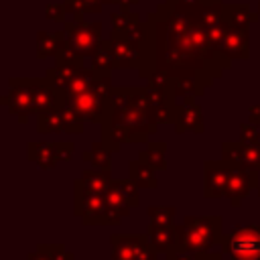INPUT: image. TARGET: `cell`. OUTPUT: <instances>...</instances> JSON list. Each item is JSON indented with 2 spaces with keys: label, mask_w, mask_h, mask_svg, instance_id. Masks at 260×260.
I'll list each match as a JSON object with an SVG mask.
<instances>
[{
  "label": "cell",
  "mask_w": 260,
  "mask_h": 260,
  "mask_svg": "<svg viewBox=\"0 0 260 260\" xmlns=\"http://www.w3.org/2000/svg\"><path fill=\"white\" fill-rule=\"evenodd\" d=\"M67 43H69V37L65 30H55V32L39 30L37 32V57L39 59L55 57L61 51V47H65Z\"/></svg>",
  "instance_id": "obj_19"
},
{
  "label": "cell",
  "mask_w": 260,
  "mask_h": 260,
  "mask_svg": "<svg viewBox=\"0 0 260 260\" xmlns=\"http://www.w3.org/2000/svg\"><path fill=\"white\" fill-rule=\"evenodd\" d=\"M0 102L6 106L8 114L18 120V124H26L28 118L35 114L30 77H10L8 89L0 98Z\"/></svg>",
  "instance_id": "obj_6"
},
{
  "label": "cell",
  "mask_w": 260,
  "mask_h": 260,
  "mask_svg": "<svg viewBox=\"0 0 260 260\" xmlns=\"http://www.w3.org/2000/svg\"><path fill=\"white\" fill-rule=\"evenodd\" d=\"M104 4H120V0H102Z\"/></svg>",
  "instance_id": "obj_42"
},
{
  "label": "cell",
  "mask_w": 260,
  "mask_h": 260,
  "mask_svg": "<svg viewBox=\"0 0 260 260\" xmlns=\"http://www.w3.org/2000/svg\"><path fill=\"white\" fill-rule=\"evenodd\" d=\"M57 67H83V55H79L69 43L61 47V51L55 55Z\"/></svg>",
  "instance_id": "obj_31"
},
{
  "label": "cell",
  "mask_w": 260,
  "mask_h": 260,
  "mask_svg": "<svg viewBox=\"0 0 260 260\" xmlns=\"http://www.w3.org/2000/svg\"><path fill=\"white\" fill-rule=\"evenodd\" d=\"M112 28L114 30H126L134 24L140 22V14L136 10H130V8H120L116 12H112Z\"/></svg>",
  "instance_id": "obj_30"
},
{
  "label": "cell",
  "mask_w": 260,
  "mask_h": 260,
  "mask_svg": "<svg viewBox=\"0 0 260 260\" xmlns=\"http://www.w3.org/2000/svg\"><path fill=\"white\" fill-rule=\"evenodd\" d=\"M67 12L73 16L71 20L75 22H83V14L85 12H102L104 2L102 0H63Z\"/></svg>",
  "instance_id": "obj_26"
},
{
  "label": "cell",
  "mask_w": 260,
  "mask_h": 260,
  "mask_svg": "<svg viewBox=\"0 0 260 260\" xmlns=\"http://www.w3.org/2000/svg\"><path fill=\"white\" fill-rule=\"evenodd\" d=\"M240 160L242 165H248L260 171V142H254V144L240 142Z\"/></svg>",
  "instance_id": "obj_34"
},
{
  "label": "cell",
  "mask_w": 260,
  "mask_h": 260,
  "mask_svg": "<svg viewBox=\"0 0 260 260\" xmlns=\"http://www.w3.org/2000/svg\"><path fill=\"white\" fill-rule=\"evenodd\" d=\"M73 213L81 219L83 225H118L122 221V217L110 211L106 193L83 189L79 179L73 183Z\"/></svg>",
  "instance_id": "obj_4"
},
{
  "label": "cell",
  "mask_w": 260,
  "mask_h": 260,
  "mask_svg": "<svg viewBox=\"0 0 260 260\" xmlns=\"http://www.w3.org/2000/svg\"><path fill=\"white\" fill-rule=\"evenodd\" d=\"M112 173L110 171H100V169H91V171H83L79 177V183L83 189L93 191V193H108L112 187Z\"/></svg>",
  "instance_id": "obj_21"
},
{
  "label": "cell",
  "mask_w": 260,
  "mask_h": 260,
  "mask_svg": "<svg viewBox=\"0 0 260 260\" xmlns=\"http://www.w3.org/2000/svg\"><path fill=\"white\" fill-rule=\"evenodd\" d=\"M240 142H244V144L260 142L258 126H256V124H252V122H244V124L240 126Z\"/></svg>",
  "instance_id": "obj_35"
},
{
  "label": "cell",
  "mask_w": 260,
  "mask_h": 260,
  "mask_svg": "<svg viewBox=\"0 0 260 260\" xmlns=\"http://www.w3.org/2000/svg\"><path fill=\"white\" fill-rule=\"evenodd\" d=\"M230 183H228V201L232 207H240L242 201L250 195L252 189H258V169L248 165H230Z\"/></svg>",
  "instance_id": "obj_9"
},
{
  "label": "cell",
  "mask_w": 260,
  "mask_h": 260,
  "mask_svg": "<svg viewBox=\"0 0 260 260\" xmlns=\"http://www.w3.org/2000/svg\"><path fill=\"white\" fill-rule=\"evenodd\" d=\"M30 85H32L35 114L57 108V93H55V89L47 77H30Z\"/></svg>",
  "instance_id": "obj_18"
},
{
  "label": "cell",
  "mask_w": 260,
  "mask_h": 260,
  "mask_svg": "<svg viewBox=\"0 0 260 260\" xmlns=\"http://www.w3.org/2000/svg\"><path fill=\"white\" fill-rule=\"evenodd\" d=\"M110 49H112V55H114V63H116V69H138L140 67V61H142V45L130 41L124 32L120 30H114L110 32Z\"/></svg>",
  "instance_id": "obj_11"
},
{
  "label": "cell",
  "mask_w": 260,
  "mask_h": 260,
  "mask_svg": "<svg viewBox=\"0 0 260 260\" xmlns=\"http://www.w3.org/2000/svg\"><path fill=\"white\" fill-rule=\"evenodd\" d=\"M138 158L144 160V162H148L156 171H165L167 169V142L150 140L146 144V148L138 152Z\"/></svg>",
  "instance_id": "obj_23"
},
{
  "label": "cell",
  "mask_w": 260,
  "mask_h": 260,
  "mask_svg": "<svg viewBox=\"0 0 260 260\" xmlns=\"http://www.w3.org/2000/svg\"><path fill=\"white\" fill-rule=\"evenodd\" d=\"M223 256H225L223 252H203V254H197L195 260H225Z\"/></svg>",
  "instance_id": "obj_40"
},
{
  "label": "cell",
  "mask_w": 260,
  "mask_h": 260,
  "mask_svg": "<svg viewBox=\"0 0 260 260\" xmlns=\"http://www.w3.org/2000/svg\"><path fill=\"white\" fill-rule=\"evenodd\" d=\"M110 260H156V250L144 234H114L110 236Z\"/></svg>",
  "instance_id": "obj_7"
},
{
  "label": "cell",
  "mask_w": 260,
  "mask_h": 260,
  "mask_svg": "<svg viewBox=\"0 0 260 260\" xmlns=\"http://www.w3.org/2000/svg\"><path fill=\"white\" fill-rule=\"evenodd\" d=\"M65 14H69V12H67V8H65L63 2H49V4L45 6V16H47L49 20L65 22Z\"/></svg>",
  "instance_id": "obj_36"
},
{
  "label": "cell",
  "mask_w": 260,
  "mask_h": 260,
  "mask_svg": "<svg viewBox=\"0 0 260 260\" xmlns=\"http://www.w3.org/2000/svg\"><path fill=\"white\" fill-rule=\"evenodd\" d=\"M230 171L232 167L223 158L203 162V197L205 199L225 197L228 183H230Z\"/></svg>",
  "instance_id": "obj_12"
},
{
  "label": "cell",
  "mask_w": 260,
  "mask_h": 260,
  "mask_svg": "<svg viewBox=\"0 0 260 260\" xmlns=\"http://www.w3.org/2000/svg\"><path fill=\"white\" fill-rule=\"evenodd\" d=\"M148 213V219L154 221V223H162V225H173V219H175V213L177 209L173 205H150L146 209Z\"/></svg>",
  "instance_id": "obj_32"
},
{
  "label": "cell",
  "mask_w": 260,
  "mask_h": 260,
  "mask_svg": "<svg viewBox=\"0 0 260 260\" xmlns=\"http://www.w3.org/2000/svg\"><path fill=\"white\" fill-rule=\"evenodd\" d=\"M179 2H183V4H187V6H195V4H199L201 0H179Z\"/></svg>",
  "instance_id": "obj_41"
},
{
  "label": "cell",
  "mask_w": 260,
  "mask_h": 260,
  "mask_svg": "<svg viewBox=\"0 0 260 260\" xmlns=\"http://www.w3.org/2000/svg\"><path fill=\"white\" fill-rule=\"evenodd\" d=\"M146 236L150 240V244L154 246L156 252H173V250H179V232H177V225H162V223H154V221H148V228H146Z\"/></svg>",
  "instance_id": "obj_15"
},
{
  "label": "cell",
  "mask_w": 260,
  "mask_h": 260,
  "mask_svg": "<svg viewBox=\"0 0 260 260\" xmlns=\"http://www.w3.org/2000/svg\"><path fill=\"white\" fill-rule=\"evenodd\" d=\"M26 156L37 167H41L45 171H51L61 162V158H59V140L57 142H43V140L41 142H28Z\"/></svg>",
  "instance_id": "obj_17"
},
{
  "label": "cell",
  "mask_w": 260,
  "mask_h": 260,
  "mask_svg": "<svg viewBox=\"0 0 260 260\" xmlns=\"http://www.w3.org/2000/svg\"><path fill=\"white\" fill-rule=\"evenodd\" d=\"M203 130H205V126H203V114H201L199 104L195 102V95L183 98V104H181V110H179V118L175 122V132L177 134H183V132L201 134Z\"/></svg>",
  "instance_id": "obj_14"
},
{
  "label": "cell",
  "mask_w": 260,
  "mask_h": 260,
  "mask_svg": "<svg viewBox=\"0 0 260 260\" xmlns=\"http://www.w3.org/2000/svg\"><path fill=\"white\" fill-rule=\"evenodd\" d=\"M248 122L260 126V104H256V106H252V108L248 110Z\"/></svg>",
  "instance_id": "obj_39"
},
{
  "label": "cell",
  "mask_w": 260,
  "mask_h": 260,
  "mask_svg": "<svg viewBox=\"0 0 260 260\" xmlns=\"http://www.w3.org/2000/svg\"><path fill=\"white\" fill-rule=\"evenodd\" d=\"M219 51L234 59H250V30L248 28H230L225 26L223 39H221V47Z\"/></svg>",
  "instance_id": "obj_13"
},
{
  "label": "cell",
  "mask_w": 260,
  "mask_h": 260,
  "mask_svg": "<svg viewBox=\"0 0 260 260\" xmlns=\"http://www.w3.org/2000/svg\"><path fill=\"white\" fill-rule=\"evenodd\" d=\"M108 102H110V100H106V98L91 85L89 89H85V91H81V93H77V95H71V98H67L65 102H61V104H57V106L69 104V106H73V108L83 116L85 122L102 124V120H104V116H106V110H108Z\"/></svg>",
  "instance_id": "obj_10"
},
{
  "label": "cell",
  "mask_w": 260,
  "mask_h": 260,
  "mask_svg": "<svg viewBox=\"0 0 260 260\" xmlns=\"http://www.w3.org/2000/svg\"><path fill=\"white\" fill-rule=\"evenodd\" d=\"M91 67L98 73H112V69H116L114 55H112V49H110V41H104L100 51L91 57Z\"/></svg>",
  "instance_id": "obj_28"
},
{
  "label": "cell",
  "mask_w": 260,
  "mask_h": 260,
  "mask_svg": "<svg viewBox=\"0 0 260 260\" xmlns=\"http://www.w3.org/2000/svg\"><path fill=\"white\" fill-rule=\"evenodd\" d=\"M156 169H152L148 162L136 158L128 162V179H132L140 189H156L158 179H156Z\"/></svg>",
  "instance_id": "obj_20"
},
{
  "label": "cell",
  "mask_w": 260,
  "mask_h": 260,
  "mask_svg": "<svg viewBox=\"0 0 260 260\" xmlns=\"http://www.w3.org/2000/svg\"><path fill=\"white\" fill-rule=\"evenodd\" d=\"M112 189H116L132 207L140 205V193H138V185L132 179H114L112 181Z\"/></svg>",
  "instance_id": "obj_29"
},
{
  "label": "cell",
  "mask_w": 260,
  "mask_h": 260,
  "mask_svg": "<svg viewBox=\"0 0 260 260\" xmlns=\"http://www.w3.org/2000/svg\"><path fill=\"white\" fill-rule=\"evenodd\" d=\"M221 252L230 260H260V223L232 228L221 240Z\"/></svg>",
  "instance_id": "obj_5"
},
{
  "label": "cell",
  "mask_w": 260,
  "mask_h": 260,
  "mask_svg": "<svg viewBox=\"0 0 260 260\" xmlns=\"http://www.w3.org/2000/svg\"><path fill=\"white\" fill-rule=\"evenodd\" d=\"M69 37V45L83 57H93L104 45L102 39V22H75L65 20L63 28Z\"/></svg>",
  "instance_id": "obj_8"
},
{
  "label": "cell",
  "mask_w": 260,
  "mask_h": 260,
  "mask_svg": "<svg viewBox=\"0 0 260 260\" xmlns=\"http://www.w3.org/2000/svg\"><path fill=\"white\" fill-rule=\"evenodd\" d=\"M57 110L61 112V118H63V124H65V134H81L83 132V116L69 104H63V106H57Z\"/></svg>",
  "instance_id": "obj_27"
},
{
  "label": "cell",
  "mask_w": 260,
  "mask_h": 260,
  "mask_svg": "<svg viewBox=\"0 0 260 260\" xmlns=\"http://www.w3.org/2000/svg\"><path fill=\"white\" fill-rule=\"evenodd\" d=\"M179 232V250L193 254L211 252L213 246H221L223 240V219L219 215H187Z\"/></svg>",
  "instance_id": "obj_3"
},
{
  "label": "cell",
  "mask_w": 260,
  "mask_h": 260,
  "mask_svg": "<svg viewBox=\"0 0 260 260\" xmlns=\"http://www.w3.org/2000/svg\"><path fill=\"white\" fill-rule=\"evenodd\" d=\"M158 126L148 87H114L100 124V140L112 152H120L126 142H146Z\"/></svg>",
  "instance_id": "obj_2"
},
{
  "label": "cell",
  "mask_w": 260,
  "mask_h": 260,
  "mask_svg": "<svg viewBox=\"0 0 260 260\" xmlns=\"http://www.w3.org/2000/svg\"><path fill=\"white\" fill-rule=\"evenodd\" d=\"M258 195H260V187H258Z\"/></svg>",
  "instance_id": "obj_44"
},
{
  "label": "cell",
  "mask_w": 260,
  "mask_h": 260,
  "mask_svg": "<svg viewBox=\"0 0 260 260\" xmlns=\"http://www.w3.org/2000/svg\"><path fill=\"white\" fill-rule=\"evenodd\" d=\"M144 28L142 61L136 71L148 85L171 87L177 79H197L209 87L232 65V59L209 41L201 2L187 6L165 0L146 16Z\"/></svg>",
  "instance_id": "obj_1"
},
{
  "label": "cell",
  "mask_w": 260,
  "mask_h": 260,
  "mask_svg": "<svg viewBox=\"0 0 260 260\" xmlns=\"http://www.w3.org/2000/svg\"><path fill=\"white\" fill-rule=\"evenodd\" d=\"M106 199H108V207H110V211L114 213V215H118V217H126L128 213H130V203L116 191V189H112L110 187V191L106 193Z\"/></svg>",
  "instance_id": "obj_33"
},
{
  "label": "cell",
  "mask_w": 260,
  "mask_h": 260,
  "mask_svg": "<svg viewBox=\"0 0 260 260\" xmlns=\"http://www.w3.org/2000/svg\"><path fill=\"white\" fill-rule=\"evenodd\" d=\"M37 132L39 134H61L65 132V124L61 112L57 108L37 114Z\"/></svg>",
  "instance_id": "obj_24"
},
{
  "label": "cell",
  "mask_w": 260,
  "mask_h": 260,
  "mask_svg": "<svg viewBox=\"0 0 260 260\" xmlns=\"http://www.w3.org/2000/svg\"><path fill=\"white\" fill-rule=\"evenodd\" d=\"M260 12H254L246 2H228L223 4L221 20L230 28H250L258 20Z\"/></svg>",
  "instance_id": "obj_16"
},
{
  "label": "cell",
  "mask_w": 260,
  "mask_h": 260,
  "mask_svg": "<svg viewBox=\"0 0 260 260\" xmlns=\"http://www.w3.org/2000/svg\"><path fill=\"white\" fill-rule=\"evenodd\" d=\"M112 150L102 142V140H95L91 142L89 150L83 152V160L89 162L93 169H100V171H112Z\"/></svg>",
  "instance_id": "obj_22"
},
{
  "label": "cell",
  "mask_w": 260,
  "mask_h": 260,
  "mask_svg": "<svg viewBox=\"0 0 260 260\" xmlns=\"http://www.w3.org/2000/svg\"><path fill=\"white\" fill-rule=\"evenodd\" d=\"M258 12H260V0H258Z\"/></svg>",
  "instance_id": "obj_43"
},
{
  "label": "cell",
  "mask_w": 260,
  "mask_h": 260,
  "mask_svg": "<svg viewBox=\"0 0 260 260\" xmlns=\"http://www.w3.org/2000/svg\"><path fill=\"white\" fill-rule=\"evenodd\" d=\"M73 150H75V144L73 140H59V158L61 162H69L73 158Z\"/></svg>",
  "instance_id": "obj_37"
},
{
  "label": "cell",
  "mask_w": 260,
  "mask_h": 260,
  "mask_svg": "<svg viewBox=\"0 0 260 260\" xmlns=\"http://www.w3.org/2000/svg\"><path fill=\"white\" fill-rule=\"evenodd\" d=\"M195 258H197V254L187 252V250H173V252L165 254V260H195Z\"/></svg>",
  "instance_id": "obj_38"
},
{
  "label": "cell",
  "mask_w": 260,
  "mask_h": 260,
  "mask_svg": "<svg viewBox=\"0 0 260 260\" xmlns=\"http://www.w3.org/2000/svg\"><path fill=\"white\" fill-rule=\"evenodd\" d=\"M26 260H75L71 252L65 250L61 244H39L35 252L28 254Z\"/></svg>",
  "instance_id": "obj_25"
}]
</instances>
